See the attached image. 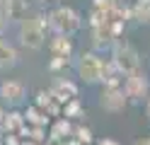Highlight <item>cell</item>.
<instances>
[{
  "instance_id": "cell-10",
  "label": "cell",
  "mask_w": 150,
  "mask_h": 145,
  "mask_svg": "<svg viewBox=\"0 0 150 145\" xmlns=\"http://www.w3.org/2000/svg\"><path fill=\"white\" fill-rule=\"evenodd\" d=\"M133 17L138 19V22H143L148 24L150 22V0H136V5H133Z\"/></svg>"
},
{
  "instance_id": "cell-17",
  "label": "cell",
  "mask_w": 150,
  "mask_h": 145,
  "mask_svg": "<svg viewBox=\"0 0 150 145\" xmlns=\"http://www.w3.org/2000/svg\"><path fill=\"white\" fill-rule=\"evenodd\" d=\"M3 121H5V111L0 109V126H3Z\"/></svg>"
},
{
  "instance_id": "cell-13",
  "label": "cell",
  "mask_w": 150,
  "mask_h": 145,
  "mask_svg": "<svg viewBox=\"0 0 150 145\" xmlns=\"http://www.w3.org/2000/svg\"><path fill=\"white\" fill-rule=\"evenodd\" d=\"M97 145H121V143H119V140H114V138H102Z\"/></svg>"
},
{
  "instance_id": "cell-18",
  "label": "cell",
  "mask_w": 150,
  "mask_h": 145,
  "mask_svg": "<svg viewBox=\"0 0 150 145\" xmlns=\"http://www.w3.org/2000/svg\"><path fill=\"white\" fill-rule=\"evenodd\" d=\"M0 10H3V0H0Z\"/></svg>"
},
{
  "instance_id": "cell-15",
  "label": "cell",
  "mask_w": 150,
  "mask_h": 145,
  "mask_svg": "<svg viewBox=\"0 0 150 145\" xmlns=\"http://www.w3.org/2000/svg\"><path fill=\"white\" fill-rule=\"evenodd\" d=\"M5 24H7V19H5L3 15H0V32H3V29H5Z\"/></svg>"
},
{
  "instance_id": "cell-3",
  "label": "cell",
  "mask_w": 150,
  "mask_h": 145,
  "mask_svg": "<svg viewBox=\"0 0 150 145\" xmlns=\"http://www.w3.org/2000/svg\"><path fill=\"white\" fill-rule=\"evenodd\" d=\"M78 75L82 82L97 85L104 80V61L97 53H82L78 58Z\"/></svg>"
},
{
  "instance_id": "cell-4",
  "label": "cell",
  "mask_w": 150,
  "mask_h": 145,
  "mask_svg": "<svg viewBox=\"0 0 150 145\" xmlns=\"http://www.w3.org/2000/svg\"><path fill=\"white\" fill-rule=\"evenodd\" d=\"M121 87H124V92H126V97L131 102H143L150 94V82H148L145 73H140V68L133 70V73H128L124 77V85Z\"/></svg>"
},
{
  "instance_id": "cell-5",
  "label": "cell",
  "mask_w": 150,
  "mask_h": 145,
  "mask_svg": "<svg viewBox=\"0 0 150 145\" xmlns=\"http://www.w3.org/2000/svg\"><path fill=\"white\" fill-rule=\"evenodd\" d=\"M114 63H116V68H119L124 75L133 73V70L140 68L138 51H136L131 44H126V41H116V44H114Z\"/></svg>"
},
{
  "instance_id": "cell-7",
  "label": "cell",
  "mask_w": 150,
  "mask_h": 145,
  "mask_svg": "<svg viewBox=\"0 0 150 145\" xmlns=\"http://www.w3.org/2000/svg\"><path fill=\"white\" fill-rule=\"evenodd\" d=\"M0 99L7 106H20L27 99V87L20 80H5L0 82Z\"/></svg>"
},
{
  "instance_id": "cell-14",
  "label": "cell",
  "mask_w": 150,
  "mask_h": 145,
  "mask_svg": "<svg viewBox=\"0 0 150 145\" xmlns=\"http://www.w3.org/2000/svg\"><path fill=\"white\" fill-rule=\"evenodd\" d=\"M133 145H150V135H148V138H143V140H136Z\"/></svg>"
},
{
  "instance_id": "cell-6",
  "label": "cell",
  "mask_w": 150,
  "mask_h": 145,
  "mask_svg": "<svg viewBox=\"0 0 150 145\" xmlns=\"http://www.w3.org/2000/svg\"><path fill=\"white\" fill-rule=\"evenodd\" d=\"M126 102H128V97L124 92V87H109V85H104V92L99 94V106L104 111H109V114L124 111Z\"/></svg>"
},
{
  "instance_id": "cell-1",
  "label": "cell",
  "mask_w": 150,
  "mask_h": 145,
  "mask_svg": "<svg viewBox=\"0 0 150 145\" xmlns=\"http://www.w3.org/2000/svg\"><path fill=\"white\" fill-rule=\"evenodd\" d=\"M17 36H20V44L32 48V51H39L46 41V22L44 17H24L20 22L17 29Z\"/></svg>"
},
{
  "instance_id": "cell-16",
  "label": "cell",
  "mask_w": 150,
  "mask_h": 145,
  "mask_svg": "<svg viewBox=\"0 0 150 145\" xmlns=\"http://www.w3.org/2000/svg\"><path fill=\"white\" fill-rule=\"evenodd\" d=\"M145 114H148V119H150V94H148V104H145Z\"/></svg>"
},
{
  "instance_id": "cell-11",
  "label": "cell",
  "mask_w": 150,
  "mask_h": 145,
  "mask_svg": "<svg viewBox=\"0 0 150 145\" xmlns=\"http://www.w3.org/2000/svg\"><path fill=\"white\" fill-rule=\"evenodd\" d=\"M24 123V119H22V116L20 114H5V121H3V128H7V131H17V128H20V126Z\"/></svg>"
},
{
  "instance_id": "cell-8",
  "label": "cell",
  "mask_w": 150,
  "mask_h": 145,
  "mask_svg": "<svg viewBox=\"0 0 150 145\" xmlns=\"http://www.w3.org/2000/svg\"><path fill=\"white\" fill-rule=\"evenodd\" d=\"M17 61H20V56L17 51L5 41L3 36H0V70H7V68H15Z\"/></svg>"
},
{
  "instance_id": "cell-2",
  "label": "cell",
  "mask_w": 150,
  "mask_h": 145,
  "mask_svg": "<svg viewBox=\"0 0 150 145\" xmlns=\"http://www.w3.org/2000/svg\"><path fill=\"white\" fill-rule=\"evenodd\" d=\"M49 24L56 34H63V36H70V34H75L80 29V15L75 12L73 7H65V5H61V7H56L53 12L49 15Z\"/></svg>"
},
{
  "instance_id": "cell-9",
  "label": "cell",
  "mask_w": 150,
  "mask_h": 145,
  "mask_svg": "<svg viewBox=\"0 0 150 145\" xmlns=\"http://www.w3.org/2000/svg\"><path fill=\"white\" fill-rule=\"evenodd\" d=\"M51 53H53V58H68L73 53V41L63 34H56L51 39Z\"/></svg>"
},
{
  "instance_id": "cell-12",
  "label": "cell",
  "mask_w": 150,
  "mask_h": 145,
  "mask_svg": "<svg viewBox=\"0 0 150 145\" xmlns=\"http://www.w3.org/2000/svg\"><path fill=\"white\" fill-rule=\"evenodd\" d=\"M63 133H65V135L70 133V126L65 123V121H61V123H58V126L53 128V135H56V138H63Z\"/></svg>"
}]
</instances>
